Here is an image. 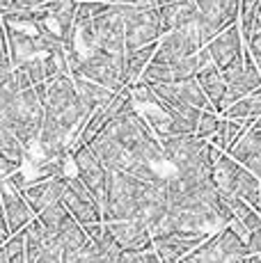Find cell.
<instances>
[{
    "label": "cell",
    "instance_id": "7402d4cb",
    "mask_svg": "<svg viewBox=\"0 0 261 263\" xmlns=\"http://www.w3.org/2000/svg\"><path fill=\"white\" fill-rule=\"evenodd\" d=\"M229 156H232L238 165H243L250 174H254L259 179L261 176V130L250 128L248 133L234 144Z\"/></svg>",
    "mask_w": 261,
    "mask_h": 263
},
{
    "label": "cell",
    "instance_id": "d6986e66",
    "mask_svg": "<svg viewBox=\"0 0 261 263\" xmlns=\"http://www.w3.org/2000/svg\"><path fill=\"white\" fill-rule=\"evenodd\" d=\"M209 236H181V234H167V236H154V252L160 256L163 263H179L190 254L195 247H199Z\"/></svg>",
    "mask_w": 261,
    "mask_h": 263
},
{
    "label": "cell",
    "instance_id": "b9f144b4",
    "mask_svg": "<svg viewBox=\"0 0 261 263\" xmlns=\"http://www.w3.org/2000/svg\"><path fill=\"white\" fill-rule=\"evenodd\" d=\"M140 259H142V263H163L160 261V256L156 254V252H144V254H140Z\"/></svg>",
    "mask_w": 261,
    "mask_h": 263
},
{
    "label": "cell",
    "instance_id": "cb8c5ba5",
    "mask_svg": "<svg viewBox=\"0 0 261 263\" xmlns=\"http://www.w3.org/2000/svg\"><path fill=\"white\" fill-rule=\"evenodd\" d=\"M3 28H5V37H7L9 62H12L14 69H18L21 64H26L28 60L37 58L39 48H37V42H34L32 34L18 32V30H12V28H7V25H3Z\"/></svg>",
    "mask_w": 261,
    "mask_h": 263
},
{
    "label": "cell",
    "instance_id": "836d02e7",
    "mask_svg": "<svg viewBox=\"0 0 261 263\" xmlns=\"http://www.w3.org/2000/svg\"><path fill=\"white\" fill-rule=\"evenodd\" d=\"M18 69H21V71L28 76V80H30V85H32V87H37V85L46 83V76H44V58H42V55H37V58L28 60V62L21 64Z\"/></svg>",
    "mask_w": 261,
    "mask_h": 263
},
{
    "label": "cell",
    "instance_id": "f35d334b",
    "mask_svg": "<svg viewBox=\"0 0 261 263\" xmlns=\"http://www.w3.org/2000/svg\"><path fill=\"white\" fill-rule=\"evenodd\" d=\"M248 53L252 55V60H254V58H261V32H257L252 39H250V44H248Z\"/></svg>",
    "mask_w": 261,
    "mask_h": 263
},
{
    "label": "cell",
    "instance_id": "5bb4252c",
    "mask_svg": "<svg viewBox=\"0 0 261 263\" xmlns=\"http://www.w3.org/2000/svg\"><path fill=\"white\" fill-rule=\"evenodd\" d=\"M71 158H73V165H76V170H78L80 183H83L85 188L89 190V195L103 206V197H105V188H108L110 172L99 163L97 156L92 154V149H89L87 144L78 146V149L71 154Z\"/></svg>",
    "mask_w": 261,
    "mask_h": 263
},
{
    "label": "cell",
    "instance_id": "d4e9b609",
    "mask_svg": "<svg viewBox=\"0 0 261 263\" xmlns=\"http://www.w3.org/2000/svg\"><path fill=\"white\" fill-rule=\"evenodd\" d=\"M195 80H197V85L202 87L207 101L215 108V112H218L220 103H222V99H225V92H227V85H225L220 69H215L213 64H211V67L202 69V71L195 76Z\"/></svg>",
    "mask_w": 261,
    "mask_h": 263
},
{
    "label": "cell",
    "instance_id": "277c9868",
    "mask_svg": "<svg viewBox=\"0 0 261 263\" xmlns=\"http://www.w3.org/2000/svg\"><path fill=\"white\" fill-rule=\"evenodd\" d=\"M152 181L135 179L124 172H113L108 176L103 206H101V222H124V220H140L142 215L144 195Z\"/></svg>",
    "mask_w": 261,
    "mask_h": 263
},
{
    "label": "cell",
    "instance_id": "484cf974",
    "mask_svg": "<svg viewBox=\"0 0 261 263\" xmlns=\"http://www.w3.org/2000/svg\"><path fill=\"white\" fill-rule=\"evenodd\" d=\"M156 44L152 46H144V48H138V50H128L126 58H124V76H126V89L133 87L135 83L140 80V76L144 73V69L149 67L152 62L154 53H156Z\"/></svg>",
    "mask_w": 261,
    "mask_h": 263
},
{
    "label": "cell",
    "instance_id": "e575fe53",
    "mask_svg": "<svg viewBox=\"0 0 261 263\" xmlns=\"http://www.w3.org/2000/svg\"><path fill=\"white\" fill-rule=\"evenodd\" d=\"M117 5L124 7H133V9H158L156 0H115Z\"/></svg>",
    "mask_w": 261,
    "mask_h": 263
},
{
    "label": "cell",
    "instance_id": "816d5d0a",
    "mask_svg": "<svg viewBox=\"0 0 261 263\" xmlns=\"http://www.w3.org/2000/svg\"><path fill=\"white\" fill-rule=\"evenodd\" d=\"M259 215H261V209H259Z\"/></svg>",
    "mask_w": 261,
    "mask_h": 263
},
{
    "label": "cell",
    "instance_id": "3957f363",
    "mask_svg": "<svg viewBox=\"0 0 261 263\" xmlns=\"http://www.w3.org/2000/svg\"><path fill=\"white\" fill-rule=\"evenodd\" d=\"M76 30V50L78 55L101 50L113 58H126V39H124V21L117 5H110L103 14L92 21H83L73 25Z\"/></svg>",
    "mask_w": 261,
    "mask_h": 263
},
{
    "label": "cell",
    "instance_id": "4316f807",
    "mask_svg": "<svg viewBox=\"0 0 261 263\" xmlns=\"http://www.w3.org/2000/svg\"><path fill=\"white\" fill-rule=\"evenodd\" d=\"M252 121H238V119H220L218 121V130H215V142H218V149L229 154L234 149V144L243 138L250 130Z\"/></svg>",
    "mask_w": 261,
    "mask_h": 263
},
{
    "label": "cell",
    "instance_id": "83f0119b",
    "mask_svg": "<svg viewBox=\"0 0 261 263\" xmlns=\"http://www.w3.org/2000/svg\"><path fill=\"white\" fill-rule=\"evenodd\" d=\"M140 115H142V119L147 121V126L154 130V135H156L158 140L172 138V135H181L183 133V130L179 128L177 121L170 117L165 110L156 108V105H149V108L144 110V112H140Z\"/></svg>",
    "mask_w": 261,
    "mask_h": 263
},
{
    "label": "cell",
    "instance_id": "5b68a950",
    "mask_svg": "<svg viewBox=\"0 0 261 263\" xmlns=\"http://www.w3.org/2000/svg\"><path fill=\"white\" fill-rule=\"evenodd\" d=\"M42 121H44V105L37 99L34 87L18 92L0 112V126L7 128L18 142L26 146L28 156L30 149L37 146Z\"/></svg>",
    "mask_w": 261,
    "mask_h": 263
},
{
    "label": "cell",
    "instance_id": "603a6c76",
    "mask_svg": "<svg viewBox=\"0 0 261 263\" xmlns=\"http://www.w3.org/2000/svg\"><path fill=\"white\" fill-rule=\"evenodd\" d=\"M158 12H160V30H163V34L188 28V25H197V7H195L193 0L165 5V7H158Z\"/></svg>",
    "mask_w": 261,
    "mask_h": 263
},
{
    "label": "cell",
    "instance_id": "d6a6232c",
    "mask_svg": "<svg viewBox=\"0 0 261 263\" xmlns=\"http://www.w3.org/2000/svg\"><path fill=\"white\" fill-rule=\"evenodd\" d=\"M23 247H26V238H23V231L9 236L7 240L0 245V263H12L16 256L23 254Z\"/></svg>",
    "mask_w": 261,
    "mask_h": 263
},
{
    "label": "cell",
    "instance_id": "44dd1931",
    "mask_svg": "<svg viewBox=\"0 0 261 263\" xmlns=\"http://www.w3.org/2000/svg\"><path fill=\"white\" fill-rule=\"evenodd\" d=\"M73 87H76V94H78V103H80V117L87 124L89 117L97 112L99 108L108 105L110 101L115 99V94L110 89L101 87V85H94L89 80L80 78V76H73Z\"/></svg>",
    "mask_w": 261,
    "mask_h": 263
},
{
    "label": "cell",
    "instance_id": "7c38bea8",
    "mask_svg": "<svg viewBox=\"0 0 261 263\" xmlns=\"http://www.w3.org/2000/svg\"><path fill=\"white\" fill-rule=\"evenodd\" d=\"M202 48L204 46H202V39H199L197 25H188V28L165 34L163 42L158 44L156 53H154L152 62H177V60L193 58Z\"/></svg>",
    "mask_w": 261,
    "mask_h": 263
},
{
    "label": "cell",
    "instance_id": "f1b7e54d",
    "mask_svg": "<svg viewBox=\"0 0 261 263\" xmlns=\"http://www.w3.org/2000/svg\"><path fill=\"white\" fill-rule=\"evenodd\" d=\"M215 238V245H218V252L225 256V259H236V261H245L250 256L248 252V245L240 236H236L229 227L220 229L218 234H213Z\"/></svg>",
    "mask_w": 261,
    "mask_h": 263
},
{
    "label": "cell",
    "instance_id": "8fae6325",
    "mask_svg": "<svg viewBox=\"0 0 261 263\" xmlns=\"http://www.w3.org/2000/svg\"><path fill=\"white\" fill-rule=\"evenodd\" d=\"M60 204L67 209V213L80 227L101 222V204L89 195V190L80 183L78 176H64V190H62Z\"/></svg>",
    "mask_w": 261,
    "mask_h": 263
},
{
    "label": "cell",
    "instance_id": "52a82bcc",
    "mask_svg": "<svg viewBox=\"0 0 261 263\" xmlns=\"http://www.w3.org/2000/svg\"><path fill=\"white\" fill-rule=\"evenodd\" d=\"M80 76V78L89 80L94 85H101V87L110 89L113 94H119L126 89V76H124V58H113L108 53L101 50H94L80 58V62L76 64L71 73Z\"/></svg>",
    "mask_w": 261,
    "mask_h": 263
},
{
    "label": "cell",
    "instance_id": "8d00e7d4",
    "mask_svg": "<svg viewBox=\"0 0 261 263\" xmlns=\"http://www.w3.org/2000/svg\"><path fill=\"white\" fill-rule=\"evenodd\" d=\"M34 263H62V254L58 250H53V247H46Z\"/></svg>",
    "mask_w": 261,
    "mask_h": 263
},
{
    "label": "cell",
    "instance_id": "bcb514c9",
    "mask_svg": "<svg viewBox=\"0 0 261 263\" xmlns=\"http://www.w3.org/2000/svg\"><path fill=\"white\" fill-rule=\"evenodd\" d=\"M254 67H257V71L261 76V58H254Z\"/></svg>",
    "mask_w": 261,
    "mask_h": 263
},
{
    "label": "cell",
    "instance_id": "f907efd6",
    "mask_svg": "<svg viewBox=\"0 0 261 263\" xmlns=\"http://www.w3.org/2000/svg\"><path fill=\"white\" fill-rule=\"evenodd\" d=\"M0 28H3V16H0Z\"/></svg>",
    "mask_w": 261,
    "mask_h": 263
},
{
    "label": "cell",
    "instance_id": "f546056e",
    "mask_svg": "<svg viewBox=\"0 0 261 263\" xmlns=\"http://www.w3.org/2000/svg\"><path fill=\"white\" fill-rule=\"evenodd\" d=\"M261 115V89L243 96L225 110V119H238V121H254Z\"/></svg>",
    "mask_w": 261,
    "mask_h": 263
},
{
    "label": "cell",
    "instance_id": "ab89813d",
    "mask_svg": "<svg viewBox=\"0 0 261 263\" xmlns=\"http://www.w3.org/2000/svg\"><path fill=\"white\" fill-rule=\"evenodd\" d=\"M115 263H142L138 252H122V256H119Z\"/></svg>",
    "mask_w": 261,
    "mask_h": 263
},
{
    "label": "cell",
    "instance_id": "8992f818",
    "mask_svg": "<svg viewBox=\"0 0 261 263\" xmlns=\"http://www.w3.org/2000/svg\"><path fill=\"white\" fill-rule=\"evenodd\" d=\"M213 158V167H211V181H213L215 190L222 195H232L243 199L254 211L261 209V185L254 174H250L243 165H238L229 154L215 149L211 151Z\"/></svg>",
    "mask_w": 261,
    "mask_h": 263
},
{
    "label": "cell",
    "instance_id": "2e32d148",
    "mask_svg": "<svg viewBox=\"0 0 261 263\" xmlns=\"http://www.w3.org/2000/svg\"><path fill=\"white\" fill-rule=\"evenodd\" d=\"M204 48L209 50L213 67L220 69V71H225V69H229L234 62H238L245 53L238 23H234V25H229L227 30H222V32H220L218 37L211 39Z\"/></svg>",
    "mask_w": 261,
    "mask_h": 263
},
{
    "label": "cell",
    "instance_id": "7bdbcfd3",
    "mask_svg": "<svg viewBox=\"0 0 261 263\" xmlns=\"http://www.w3.org/2000/svg\"><path fill=\"white\" fill-rule=\"evenodd\" d=\"M0 231L5 236H9V229H7V222H5V213H3V201H0Z\"/></svg>",
    "mask_w": 261,
    "mask_h": 263
},
{
    "label": "cell",
    "instance_id": "7a4b0ae2",
    "mask_svg": "<svg viewBox=\"0 0 261 263\" xmlns=\"http://www.w3.org/2000/svg\"><path fill=\"white\" fill-rule=\"evenodd\" d=\"M85 121L80 117L78 94L71 76L48 83V96L44 103V121L37 138L42 158H67L83 133Z\"/></svg>",
    "mask_w": 261,
    "mask_h": 263
},
{
    "label": "cell",
    "instance_id": "4dcf8cb0",
    "mask_svg": "<svg viewBox=\"0 0 261 263\" xmlns=\"http://www.w3.org/2000/svg\"><path fill=\"white\" fill-rule=\"evenodd\" d=\"M0 156L5 160H9L12 165H16V167H21L23 160L28 158L26 146L18 142L7 128H3V126H0Z\"/></svg>",
    "mask_w": 261,
    "mask_h": 263
},
{
    "label": "cell",
    "instance_id": "9a60e30c",
    "mask_svg": "<svg viewBox=\"0 0 261 263\" xmlns=\"http://www.w3.org/2000/svg\"><path fill=\"white\" fill-rule=\"evenodd\" d=\"M103 227H105V231L117 240V245L122 247L124 252H138V254H144V252L154 250L152 234H149V229L140 220L103 222Z\"/></svg>",
    "mask_w": 261,
    "mask_h": 263
},
{
    "label": "cell",
    "instance_id": "74e56055",
    "mask_svg": "<svg viewBox=\"0 0 261 263\" xmlns=\"http://www.w3.org/2000/svg\"><path fill=\"white\" fill-rule=\"evenodd\" d=\"M16 170H21V167H16V165H12V163H9V160H5L3 156H0V183H3L5 179H9V176H12Z\"/></svg>",
    "mask_w": 261,
    "mask_h": 263
},
{
    "label": "cell",
    "instance_id": "1f68e13d",
    "mask_svg": "<svg viewBox=\"0 0 261 263\" xmlns=\"http://www.w3.org/2000/svg\"><path fill=\"white\" fill-rule=\"evenodd\" d=\"M218 115H215L213 108H207L199 112V121H197V128H195V138L199 140H209L215 135V130H218Z\"/></svg>",
    "mask_w": 261,
    "mask_h": 263
},
{
    "label": "cell",
    "instance_id": "ba28073f",
    "mask_svg": "<svg viewBox=\"0 0 261 263\" xmlns=\"http://www.w3.org/2000/svg\"><path fill=\"white\" fill-rule=\"evenodd\" d=\"M117 7L122 12V21H124L126 53L152 46V44L158 42V37H163L158 9H133V7H124V5H117Z\"/></svg>",
    "mask_w": 261,
    "mask_h": 263
},
{
    "label": "cell",
    "instance_id": "ee69618b",
    "mask_svg": "<svg viewBox=\"0 0 261 263\" xmlns=\"http://www.w3.org/2000/svg\"><path fill=\"white\" fill-rule=\"evenodd\" d=\"M174 3H183V0H156L158 7H165V5H174Z\"/></svg>",
    "mask_w": 261,
    "mask_h": 263
},
{
    "label": "cell",
    "instance_id": "681fc988",
    "mask_svg": "<svg viewBox=\"0 0 261 263\" xmlns=\"http://www.w3.org/2000/svg\"><path fill=\"white\" fill-rule=\"evenodd\" d=\"M89 3H110V5H113L115 0H89Z\"/></svg>",
    "mask_w": 261,
    "mask_h": 263
},
{
    "label": "cell",
    "instance_id": "ffe728a7",
    "mask_svg": "<svg viewBox=\"0 0 261 263\" xmlns=\"http://www.w3.org/2000/svg\"><path fill=\"white\" fill-rule=\"evenodd\" d=\"M64 190V176L60 179H48V181H30L28 188L23 190V199L30 206L32 215H39L46 211L48 206L60 204Z\"/></svg>",
    "mask_w": 261,
    "mask_h": 263
},
{
    "label": "cell",
    "instance_id": "7dc6e473",
    "mask_svg": "<svg viewBox=\"0 0 261 263\" xmlns=\"http://www.w3.org/2000/svg\"><path fill=\"white\" fill-rule=\"evenodd\" d=\"M12 263H26V259H23V254H21V256H16V259H14Z\"/></svg>",
    "mask_w": 261,
    "mask_h": 263
},
{
    "label": "cell",
    "instance_id": "d590c367",
    "mask_svg": "<svg viewBox=\"0 0 261 263\" xmlns=\"http://www.w3.org/2000/svg\"><path fill=\"white\" fill-rule=\"evenodd\" d=\"M245 245H248L250 256H252V254L261 256V229H259V231H254V234H250V236H248V240H245Z\"/></svg>",
    "mask_w": 261,
    "mask_h": 263
},
{
    "label": "cell",
    "instance_id": "6da1fadb",
    "mask_svg": "<svg viewBox=\"0 0 261 263\" xmlns=\"http://www.w3.org/2000/svg\"><path fill=\"white\" fill-rule=\"evenodd\" d=\"M89 149L105 170L124 172L142 181H160L172 167L167 165L158 138L128 99L108 126L89 140Z\"/></svg>",
    "mask_w": 261,
    "mask_h": 263
},
{
    "label": "cell",
    "instance_id": "9c48e42d",
    "mask_svg": "<svg viewBox=\"0 0 261 263\" xmlns=\"http://www.w3.org/2000/svg\"><path fill=\"white\" fill-rule=\"evenodd\" d=\"M193 3L197 7V30L202 46H207L229 25L238 23L240 0H193Z\"/></svg>",
    "mask_w": 261,
    "mask_h": 263
},
{
    "label": "cell",
    "instance_id": "60d3db41",
    "mask_svg": "<svg viewBox=\"0 0 261 263\" xmlns=\"http://www.w3.org/2000/svg\"><path fill=\"white\" fill-rule=\"evenodd\" d=\"M12 71H14L12 62H9V60H0V83H3V80H7L9 76H12Z\"/></svg>",
    "mask_w": 261,
    "mask_h": 263
},
{
    "label": "cell",
    "instance_id": "e0dca14e",
    "mask_svg": "<svg viewBox=\"0 0 261 263\" xmlns=\"http://www.w3.org/2000/svg\"><path fill=\"white\" fill-rule=\"evenodd\" d=\"M0 201H3V213H5L9 236L23 231L30 222L34 220L32 211H30V206L26 204V199H23V192H18L7 179L0 183Z\"/></svg>",
    "mask_w": 261,
    "mask_h": 263
},
{
    "label": "cell",
    "instance_id": "ac0fdd59",
    "mask_svg": "<svg viewBox=\"0 0 261 263\" xmlns=\"http://www.w3.org/2000/svg\"><path fill=\"white\" fill-rule=\"evenodd\" d=\"M149 89L154 92L156 99L167 101V103L188 105V108H197V110L213 108V105L207 101V96H204L202 87L197 85V80H195V78L183 80V83H174V85H152Z\"/></svg>",
    "mask_w": 261,
    "mask_h": 263
},
{
    "label": "cell",
    "instance_id": "c3c4849f",
    "mask_svg": "<svg viewBox=\"0 0 261 263\" xmlns=\"http://www.w3.org/2000/svg\"><path fill=\"white\" fill-rule=\"evenodd\" d=\"M7 238H9V236H5V234H3V231H0V245H3V242H5V240H7Z\"/></svg>",
    "mask_w": 261,
    "mask_h": 263
},
{
    "label": "cell",
    "instance_id": "f6af8a7d",
    "mask_svg": "<svg viewBox=\"0 0 261 263\" xmlns=\"http://www.w3.org/2000/svg\"><path fill=\"white\" fill-rule=\"evenodd\" d=\"M243 263H261V256H257V254H252V256H248Z\"/></svg>",
    "mask_w": 261,
    "mask_h": 263
},
{
    "label": "cell",
    "instance_id": "4fadbf2b",
    "mask_svg": "<svg viewBox=\"0 0 261 263\" xmlns=\"http://www.w3.org/2000/svg\"><path fill=\"white\" fill-rule=\"evenodd\" d=\"M199 71V60L197 55L185 60H177V62H149V67L144 69V73L140 76V85H174L183 83V80L195 78Z\"/></svg>",
    "mask_w": 261,
    "mask_h": 263
},
{
    "label": "cell",
    "instance_id": "30bf717a",
    "mask_svg": "<svg viewBox=\"0 0 261 263\" xmlns=\"http://www.w3.org/2000/svg\"><path fill=\"white\" fill-rule=\"evenodd\" d=\"M220 73H222V80H225V85H227V92H225V99H222V103H220L218 112H225L229 105H234L236 101H240L243 96H250L252 92L261 89V76L257 71V67H254L252 55H250L248 50L243 53V58H240L238 62H234L232 67Z\"/></svg>",
    "mask_w": 261,
    "mask_h": 263
}]
</instances>
